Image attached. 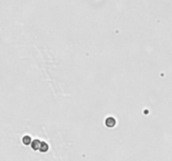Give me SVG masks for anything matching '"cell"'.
I'll return each instance as SVG.
<instances>
[{"instance_id": "6da1fadb", "label": "cell", "mask_w": 172, "mask_h": 161, "mask_svg": "<svg viewBox=\"0 0 172 161\" xmlns=\"http://www.w3.org/2000/svg\"><path fill=\"white\" fill-rule=\"evenodd\" d=\"M105 124H106V126L108 127H113L115 126V124H116L115 119L113 117H107L106 121H105Z\"/></svg>"}, {"instance_id": "3957f363", "label": "cell", "mask_w": 172, "mask_h": 161, "mask_svg": "<svg viewBox=\"0 0 172 161\" xmlns=\"http://www.w3.org/2000/svg\"><path fill=\"white\" fill-rule=\"evenodd\" d=\"M40 140H38V139H35V140L32 141L31 148H32L34 150H38V149H39V148H40Z\"/></svg>"}, {"instance_id": "277c9868", "label": "cell", "mask_w": 172, "mask_h": 161, "mask_svg": "<svg viewBox=\"0 0 172 161\" xmlns=\"http://www.w3.org/2000/svg\"><path fill=\"white\" fill-rule=\"evenodd\" d=\"M23 143H24V144L29 145L31 143V138L29 136H25L23 138Z\"/></svg>"}, {"instance_id": "7a4b0ae2", "label": "cell", "mask_w": 172, "mask_h": 161, "mask_svg": "<svg viewBox=\"0 0 172 161\" xmlns=\"http://www.w3.org/2000/svg\"><path fill=\"white\" fill-rule=\"evenodd\" d=\"M39 149H40V152H43V153H45V152H46L48 149H49V146H48V144H46V142H41Z\"/></svg>"}]
</instances>
